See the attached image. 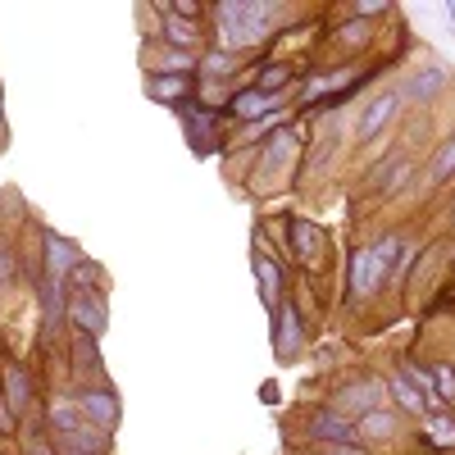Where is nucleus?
<instances>
[{
    "instance_id": "1",
    "label": "nucleus",
    "mask_w": 455,
    "mask_h": 455,
    "mask_svg": "<svg viewBox=\"0 0 455 455\" xmlns=\"http://www.w3.org/2000/svg\"><path fill=\"white\" fill-rule=\"evenodd\" d=\"M210 19H214V46L233 55H251L283 32L291 10L274 5V0H223V5L210 10Z\"/></svg>"
},
{
    "instance_id": "2",
    "label": "nucleus",
    "mask_w": 455,
    "mask_h": 455,
    "mask_svg": "<svg viewBox=\"0 0 455 455\" xmlns=\"http://www.w3.org/2000/svg\"><path fill=\"white\" fill-rule=\"evenodd\" d=\"M300 442H310V446H360V428L341 410L315 405V410L300 414Z\"/></svg>"
},
{
    "instance_id": "3",
    "label": "nucleus",
    "mask_w": 455,
    "mask_h": 455,
    "mask_svg": "<svg viewBox=\"0 0 455 455\" xmlns=\"http://www.w3.org/2000/svg\"><path fill=\"white\" fill-rule=\"evenodd\" d=\"M328 405L360 424L364 414H373V410H383V405H387V378H378V373H355V378H347V383L332 392Z\"/></svg>"
},
{
    "instance_id": "4",
    "label": "nucleus",
    "mask_w": 455,
    "mask_h": 455,
    "mask_svg": "<svg viewBox=\"0 0 455 455\" xmlns=\"http://www.w3.org/2000/svg\"><path fill=\"white\" fill-rule=\"evenodd\" d=\"M401 92L396 87H383L378 96H369L364 100V109H360V119H355V146H373L378 137H383L396 119H401Z\"/></svg>"
},
{
    "instance_id": "5",
    "label": "nucleus",
    "mask_w": 455,
    "mask_h": 455,
    "mask_svg": "<svg viewBox=\"0 0 455 455\" xmlns=\"http://www.w3.org/2000/svg\"><path fill=\"white\" fill-rule=\"evenodd\" d=\"M68 328L87 337V341H100L105 328H109V300L100 287H87V291H68Z\"/></svg>"
},
{
    "instance_id": "6",
    "label": "nucleus",
    "mask_w": 455,
    "mask_h": 455,
    "mask_svg": "<svg viewBox=\"0 0 455 455\" xmlns=\"http://www.w3.org/2000/svg\"><path fill=\"white\" fill-rule=\"evenodd\" d=\"M287 246H291L300 269H323V264H328V233L315 219H306V214L287 219Z\"/></svg>"
},
{
    "instance_id": "7",
    "label": "nucleus",
    "mask_w": 455,
    "mask_h": 455,
    "mask_svg": "<svg viewBox=\"0 0 455 455\" xmlns=\"http://www.w3.org/2000/svg\"><path fill=\"white\" fill-rule=\"evenodd\" d=\"M178 119H182L187 141H192V156H214V150L223 146V114H214V109L192 100V105L178 109Z\"/></svg>"
},
{
    "instance_id": "8",
    "label": "nucleus",
    "mask_w": 455,
    "mask_h": 455,
    "mask_svg": "<svg viewBox=\"0 0 455 455\" xmlns=\"http://www.w3.org/2000/svg\"><path fill=\"white\" fill-rule=\"evenodd\" d=\"M73 396H78L83 419H87L92 428H100V433H114V428H119L124 405H119V392H114L109 383H83Z\"/></svg>"
},
{
    "instance_id": "9",
    "label": "nucleus",
    "mask_w": 455,
    "mask_h": 455,
    "mask_svg": "<svg viewBox=\"0 0 455 455\" xmlns=\"http://www.w3.org/2000/svg\"><path fill=\"white\" fill-rule=\"evenodd\" d=\"M274 319V332H269V341H274V355L287 364V360H296L300 351H306V319H300V310H296V300H283V306L269 315Z\"/></svg>"
},
{
    "instance_id": "10",
    "label": "nucleus",
    "mask_w": 455,
    "mask_h": 455,
    "mask_svg": "<svg viewBox=\"0 0 455 455\" xmlns=\"http://www.w3.org/2000/svg\"><path fill=\"white\" fill-rule=\"evenodd\" d=\"M32 401H36V387H32L28 364L10 360L5 369H0V405H5L14 419H28V414H32Z\"/></svg>"
},
{
    "instance_id": "11",
    "label": "nucleus",
    "mask_w": 455,
    "mask_h": 455,
    "mask_svg": "<svg viewBox=\"0 0 455 455\" xmlns=\"http://www.w3.org/2000/svg\"><path fill=\"white\" fill-rule=\"evenodd\" d=\"M383 287H387V274L378 269L373 251L369 246H355L347 255V291H351V300H369L373 291H383Z\"/></svg>"
},
{
    "instance_id": "12",
    "label": "nucleus",
    "mask_w": 455,
    "mask_h": 455,
    "mask_svg": "<svg viewBox=\"0 0 455 455\" xmlns=\"http://www.w3.org/2000/svg\"><path fill=\"white\" fill-rule=\"evenodd\" d=\"M242 78H246V87H255V92H264V96H278V100H287V92L296 87L300 73H296L287 60H259V64L242 68Z\"/></svg>"
},
{
    "instance_id": "13",
    "label": "nucleus",
    "mask_w": 455,
    "mask_h": 455,
    "mask_svg": "<svg viewBox=\"0 0 455 455\" xmlns=\"http://www.w3.org/2000/svg\"><path fill=\"white\" fill-rule=\"evenodd\" d=\"M296 156H300V137H296L291 128H278V132H274L269 141L259 146V173H255V182L287 173V169L296 164Z\"/></svg>"
},
{
    "instance_id": "14",
    "label": "nucleus",
    "mask_w": 455,
    "mask_h": 455,
    "mask_svg": "<svg viewBox=\"0 0 455 455\" xmlns=\"http://www.w3.org/2000/svg\"><path fill=\"white\" fill-rule=\"evenodd\" d=\"M278 109H287L278 96H264V92H255V87H237L233 92V100H228V119H237V124H259V119H269V114H278Z\"/></svg>"
},
{
    "instance_id": "15",
    "label": "nucleus",
    "mask_w": 455,
    "mask_h": 455,
    "mask_svg": "<svg viewBox=\"0 0 455 455\" xmlns=\"http://www.w3.org/2000/svg\"><path fill=\"white\" fill-rule=\"evenodd\" d=\"M87 255L78 251V242H68V237H60V233H46L42 237V264H46V278H60V283H68L73 278V269H78Z\"/></svg>"
},
{
    "instance_id": "16",
    "label": "nucleus",
    "mask_w": 455,
    "mask_h": 455,
    "mask_svg": "<svg viewBox=\"0 0 455 455\" xmlns=\"http://www.w3.org/2000/svg\"><path fill=\"white\" fill-rule=\"evenodd\" d=\"M192 92H196L192 73H146V96L150 100H164V105L182 109V105H192Z\"/></svg>"
},
{
    "instance_id": "17",
    "label": "nucleus",
    "mask_w": 455,
    "mask_h": 455,
    "mask_svg": "<svg viewBox=\"0 0 455 455\" xmlns=\"http://www.w3.org/2000/svg\"><path fill=\"white\" fill-rule=\"evenodd\" d=\"M160 42L164 46H173V51H192V55H201L205 51V36H201V23H192V19H178V14H169V10H160Z\"/></svg>"
},
{
    "instance_id": "18",
    "label": "nucleus",
    "mask_w": 455,
    "mask_h": 455,
    "mask_svg": "<svg viewBox=\"0 0 455 455\" xmlns=\"http://www.w3.org/2000/svg\"><path fill=\"white\" fill-rule=\"evenodd\" d=\"M446 87H451V73H446L442 64H424V68L405 73V87H401V96L419 100V105H433Z\"/></svg>"
},
{
    "instance_id": "19",
    "label": "nucleus",
    "mask_w": 455,
    "mask_h": 455,
    "mask_svg": "<svg viewBox=\"0 0 455 455\" xmlns=\"http://www.w3.org/2000/svg\"><path fill=\"white\" fill-rule=\"evenodd\" d=\"M255 278H259V296H264V310H278L283 300H287V283H283V269H278V259H269V251H255Z\"/></svg>"
},
{
    "instance_id": "20",
    "label": "nucleus",
    "mask_w": 455,
    "mask_h": 455,
    "mask_svg": "<svg viewBox=\"0 0 455 455\" xmlns=\"http://www.w3.org/2000/svg\"><path fill=\"white\" fill-rule=\"evenodd\" d=\"M242 73V55L223 51V46H205L201 60H196V78L201 83H233Z\"/></svg>"
},
{
    "instance_id": "21",
    "label": "nucleus",
    "mask_w": 455,
    "mask_h": 455,
    "mask_svg": "<svg viewBox=\"0 0 455 455\" xmlns=\"http://www.w3.org/2000/svg\"><path fill=\"white\" fill-rule=\"evenodd\" d=\"M46 424H51V433L55 437H68V433H78L87 419H83V405H78V396H51L46 401Z\"/></svg>"
},
{
    "instance_id": "22",
    "label": "nucleus",
    "mask_w": 455,
    "mask_h": 455,
    "mask_svg": "<svg viewBox=\"0 0 455 455\" xmlns=\"http://www.w3.org/2000/svg\"><path fill=\"white\" fill-rule=\"evenodd\" d=\"M360 428V442H373V446H387V442H396L401 437V414L396 410H373V414H364V419L355 424Z\"/></svg>"
},
{
    "instance_id": "23",
    "label": "nucleus",
    "mask_w": 455,
    "mask_h": 455,
    "mask_svg": "<svg viewBox=\"0 0 455 455\" xmlns=\"http://www.w3.org/2000/svg\"><path fill=\"white\" fill-rule=\"evenodd\" d=\"M387 401H396V414H410V419H424V414H428V405H424L419 387H414L401 369H392V373H387Z\"/></svg>"
},
{
    "instance_id": "24",
    "label": "nucleus",
    "mask_w": 455,
    "mask_h": 455,
    "mask_svg": "<svg viewBox=\"0 0 455 455\" xmlns=\"http://www.w3.org/2000/svg\"><path fill=\"white\" fill-rule=\"evenodd\" d=\"M419 442L428 451H455V414H424L419 419Z\"/></svg>"
},
{
    "instance_id": "25",
    "label": "nucleus",
    "mask_w": 455,
    "mask_h": 455,
    "mask_svg": "<svg viewBox=\"0 0 455 455\" xmlns=\"http://www.w3.org/2000/svg\"><path fill=\"white\" fill-rule=\"evenodd\" d=\"M55 446L60 451H83V455H114V437L92 428V424H83L78 433H68V437H55Z\"/></svg>"
},
{
    "instance_id": "26",
    "label": "nucleus",
    "mask_w": 455,
    "mask_h": 455,
    "mask_svg": "<svg viewBox=\"0 0 455 455\" xmlns=\"http://www.w3.org/2000/svg\"><path fill=\"white\" fill-rule=\"evenodd\" d=\"M455 178V137H446L437 150H433V160H428V182L433 187H442V182H451Z\"/></svg>"
},
{
    "instance_id": "27",
    "label": "nucleus",
    "mask_w": 455,
    "mask_h": 455,
    "mask_svg": "<svg viewBox=\"0 0 455 455\" xmlns=\"http://www.w3.org/2000/svg\"><path fill=\"white\" fill-rule=\"evenodd\" d=\"M428 373H433V392H437L442 410H446V405H455V364H451V360H433V364H428Z\"/></svg>"
},
{
    "instance_id": "28",
    "label": "nucleus",
    "mask_w": 455,
    "mask_h": 455,
    "mask_svg": "<svg viewBox=\"0 0 455 455\" xmlns=\"http://www.w3.org/2000/svg\"><path fill=\"white\" fill-rule=\"evenodd\" d=\"M14 242L5 237V233H0V296H5L10 287H14V278H19V269H14Z\"/></svg>"
},
{
    "instance_id": "29",
    "label": "nucleus",
    "mask_w": 455,
    "mask_h": 455,
    "mask_svg": "<svg viewBox=\"0 0 455 455\" xmlns=\"http://www.w3.org/2000/svg\"><path fill=\"white\" fill-rule=\"evenodd\" d=\"M23 455H60V446H55V437H46V433H28Z\"/></svg>"
},
{
    "instance_id": "30",
    "label": "nucleus",
    "mask_w": 455,
    "mask_h": 455,
    "mask_svg": "<svg viewBox=\"0 0 455 455\" xmlns=\"http://www.w3.org/2000/svg\"><path fill=\"white\" fill-rule=\"evenodd\" d=\"M306 455H369L360 446H319V451H306Z\"/></svg>"
},
{
    "instance_id": "31",
    "label": "nucleus",
    "mask_w": 455,
    "mask_h": 455,
    "mask_svg": "<svg viewBox=\"0 0 455 455\" xmlns=\"http://www.w3.org/2000/svg\"><path fill=\"white\" fill-rule=\"evenodd\" d=\"M5 132H10V124H5V92H0V146H5Z\"/></svg>"
},
{
    "instance_id": "32",
    "label": "nucleus",
    "mask_w": 455,
    "mask_h": 455,
    "mask_svg": "<svg viewBox=\"0 0 455 455\" xmlns=\"http://www.w3.org/2000/svg\"><path fill=\"white\" fill-rule=\"evenodd\" d=\"M60 455H83V451H60Z\"/></svg>"
}]
</instances>
